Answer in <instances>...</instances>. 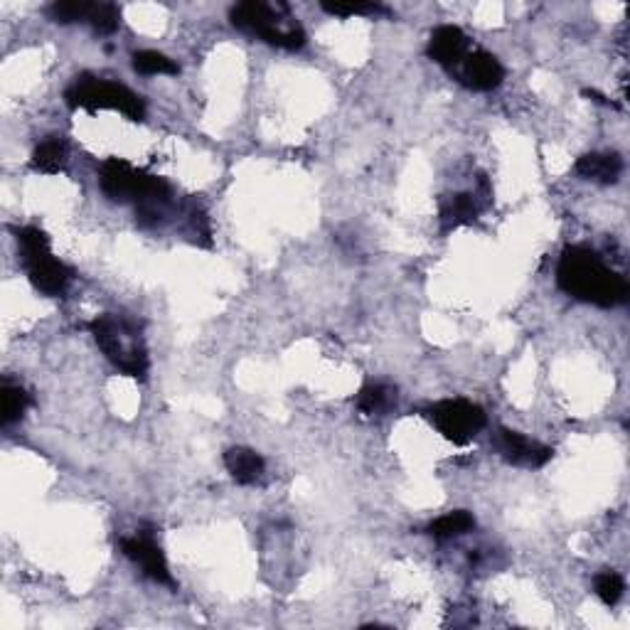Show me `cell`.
<instances>
[{
	"instance_id": "18",
	"label": "cell",
	"mask_w": 630,
	"mask_h": 630,
	"mask_svg": "<svg viewBox=\"0 0 630 630\" xmlns=\"http://www.w3.org/2000/svg\"><path fill=\"white\" fill-rule=\"evenodd\" d=\"M0 402H3V416H0V419H3V426H10L15 424V421L23 419L25 409H28L30 404V397L20 384H13L5 379L3 389H0Z\"/></svg>"
},
{
	"instance_id": "24",
	"label": "cell",
	"mask_w": 630,
	"mask_h": 630,
	"mask_svg": "<svg viewBox=\"0 0 630 630\" xmlns=\"http://www.w3.org/2000/svg\"><path fill=\"white\" fill-rule=\"evenodd\" d=\"M188 224H190V237H195V242L210 247L212 229H210V220H207L205 212L197 210V207H192V210L188 212Z\"/></svg>"
},
{
	"instance_id": "9",
	"label": "cell",
	"mask_w": 630,
	"mask_h": 630,
	"mask_svg": "<svg viewBox=\"0 0 630 630\" xmlns=\"http://www.w3.org/2000/svg\"><path fill=\"white\" fill-rule=\"evenodd\" d=\"M453 74H456L463 87L473 89V92H493L505 79L503 64H500L498 57L485 50L468 52L466 60L458 64Z\"/></svg>"
},
{
	"instance_id": "14",
	"label": "cell",
	"mask_w": 630,
	"mask_h": 630,
	"mask_svg": "<svg viewBox=\"0 0 630 630\" xmlns=\"http://www.w3.org/2000/svg\"><path fill=\"white\" fill-rule=\"evenodd\" d=\"M224 468L239 485H252L264 475V458L252 448L234 446L224 453Z\"/></svg>"
},
{
	"instance_id": "11",
	"label": "cell",
	"mask_w": 630,
	"mask_h": 630,
	"mask_svg": "<svg viewBox=\"0 0 630 630\" xmlns=\"http://www.w3.org/2000/svg\"><path fill=\"white\" fill-rule=\"evenodd\" d=\"M426 52L436 64L446 67L448 72H456L458 64L466 60V55L471 52V40L456 25H441V28L431 32L429 50Z\"/></svg>"
},
{
	"instance_id": "10",
	"label": "cell",
	"mask_w": 630,
	"mask_h": 630,
	"mask_svg": "<svg viewBox=\"0 0 630 630\" xmlns=\"http://www.w3.org/2000/svg\"><path fill=\"white\" fill-rule=\"evenodd\" d=\"M121 552H124L133 564H138L148 579H153L156 584L175 586L173 576H170L168 562H165L163 549L158 547L156 539H153L151 535L138 532V535L126 537L124 542H121Z\"/></svg>"
},
{
	"instance_id": "19",
	"label": "cell",
	"mask_w": 630,
	"mask_h": 630,
	"mask_svg": "<svg viewBox=\"0 0 630 630\" xmlns=\"http://www.w3.org/2000/svg\"><path fill=\"white\" fill-rule=\"evenodd\" d=\"M94 3H84V0H62V3H52L50 5V18L55 23L69 25V23H89L92 18Z\"/></svg>"
},
{
	"instance_id": "21",
	"label": "cell",
	"mask_w": 630,
	"mask_h": 630,
	"mask_svg": "<svg viewBox=\"0 0 630 630\" xmlns=\"http://www.w3.org/2000/svg\"><path fill=\"white\" fill-rule=\"evenodd\" d=\"M596 586V596L606 603V606H616L621 601L623 591H626V581H623L621 574L616 571H601L594 581Z\"/></svg>"
},
{
	"instance_id": "6",
	"label": "cell",
	"mask_w": 630,
	"mask_h": 630,
	"mask_svg": "<svg viewBox=\"0 0 630 630\" xmlns=\"http://www.w3.org/2000/svg\"><path fill=\"white\" fill-rule=\"evenodd\" d=\"M279 10H284V5L274 8V5L247 0V3L234 5L232 13H229V20H232L234 28L249 32V35L254 37H261V40L269 42V45L284 47V50L291 52L301 50V47L306 45V32L298 28V25L281 28Z\"/></svg>"
},
{
	"instance_id": "13",
	"label": "cell",
	"mask_w": 630,
	"mask_h": 630,
	"mask_svg": "<svg viewBox=\"0 0 630 630\" xmlns=\"http://www.w3.org/2000/svg\"><path fill=\"white\" fill-rule=\"evenodd\" d=\"M576 173L584 180H594L601 185H613L618 183L623 173V160L616 153H586L576 160L574 165Z\"/></svg>"
},
{
	"instance_id": "17",
	"label": "cell",
	"mask_w": 630,
	"mask_h": 630,
	"mask_svg": "<svg viewBox=\"0 0 630 630\" xmlns=\"http://www.w3.org/2000/svg\"><path fill=\"white\" fill-rule=\"evenodd\" d=\"M473 527H475V520L471 512L456 510V512H448V515L439 517L436 522H431L429 535L434 539H453V537L466 535V532H471Z\"/></svg>"
},
{
	"instance_id": "16",
	"label": "cell",
	"mask_w": 630,
	"mask_h": 630,
	"mask_svg": "<svg viewBox=\"0 0 630 630\" xmlns=\"http://www.w3.org/2000/svg\"><path fill=\"white\" fill-rule=\"evenodd\" d=\"M30 163H32V170H37V173H47V175L60 173V170H64V163H67V146H64V141H60V138H55V136L45 138V141L35 148Z\"/></svg>"
},
{
	"instance_id": "23",
	"label": "cell",
	"mask_w": 630,
	"mask_h": 630,
	"mask_svg": "<svg viewBox=\"0 0 630 630\" xmlns=\"http://www.w3.org/2000/svg\"><path fill=\"white\" fill-rule=\"evenodd\" d=\"M320 8L330 15H338V18H352V15H379L387 13V8L377 3H323Z\"/></svg>"
},
{
	"instance_id": "20",
	"label": "cell",
	"mask_w": 630,
	"mask_h": 630,
	"mask_svg": "<svg viewBox=\"0 0 630 630\" xmlns=\"http://www.w3.org/2000/svg\"><path fill=\"white\" fill-rule=\"evenodd\" d=\"M133 69L141 74H178V64L153 50H143L133 55Z\"/></svg>"
},
{
	"instance_id": "3",
	"label": "cell",
	"mask_w": 630,
	"mask_h": 630,
	"mask_svg": "<svg viewBox=\"0 0 630 630\" xmlns=\"http://www.w3.org/2000/svg\"><path fill=\"white\" fill-rule=\"evenodd\" d=\"M96 345L106 355V360L124 372L126 377L143 379L148 372V352L143 345L141 330L131 323V320L121 318V315H99L89 323Z\"/></svg>"
},
{
	"instance_id": "1",
	"label": "cell",
	"mask_w": 630,
	"mask_h": 630,
	"mask_svg": "<svg viewBox=\"0 0 630 630\" xmlns=\"http://www.w3.org/2000/svg\"><path fill=\"white\" fill-rule=\"evenodd\" d=\"M557 284L571 298L616 308L628 301V284L618 271L608 269L601 256L589 247H567L557 266Z\"/></svg>"
},
{
	"instance_id": "22",
	"label": "cell",
	"mask_w": 630,
	"mask_h": 630,
	"mask_svg": "<svg viewBox=\"0 0 630 630\" xmlns=\"http://www.w3.org/2000/svg\"><path fill=\"white\" fill-rule=\"evenodd\" d=\"M121 23V10L111 3H101L94 5L92 18H89V25H92L96 35H114L119 30Z\"/></svg>"
},
{
	"instance_id": "7",
	"label": "cell",
	"mask_w": 630,
	"mask_h": 630,
	"mask_svg": "<svg viewBox=\"0 0 630 630\" xmlns=\"http://www.w3.org/2000/svg\"><path fill=\"white\" fill-rule=\"evenodd\" d=\"M429 416L443 439L456 443V446H466L488 424L485 411L478 404L468 402V399H446V402H439L436 407H431Z\"/></svg>"
},
{
	"instance_id": "15",
	"label": "cell",
	"mask_w": 630,
	"mask_h": 630,
	"mask_svg": "<svg viewBox=\"0 0 630 630\" xmlns=\"http://www.w3.org/2000/svg\"><path fill=\"white\" fill-rule=\"evenodd\" d=\"M397 404V389L389 384H367L357 394V409L367 416H382Z\"/></svg>"
},
{
	"instance_id": "4",
	"label": "cell",
	"mask_w": 630,
	"mask_h": 630,
	"mask_svg": "<svg viewBox=\"0 0 630 630\" xmlns=\"http://www.w3.org/2000/svg\"><path fill=\"white\" fill-rule=\"evenodd\" d=\"M18 249L23 259L25 271H28L30 284L42 293V296L60 298L67 293L72 284V269L55 259L50 249V239L40 227L18 229Z\"/></svg>"
},
{
	"instance_id": "8",
	"label": "cell",
	"mask_w": 630,
	"mask_h": 630,
	"mask_svg": "<svg viewBox=\"0 0 630 630\" xmlns=\"http://www.w3.org/2000/svg\"><path fill=\"white\" fill-rule=\"evenodd\" d=\"M495 451L500 453V458L512 466H522V468H542L552 461L554 451L544 443L527 439L520 431L512 429H500L495 434Z\"/></svg>"
},
{
	"instance_id": "5",
	"label": "cell",
	"mask_w": 630,
	"mask_h": 630,
	"mask_svg": "<svg viewBox=\"0 0 630 630\" xmlns=\"http://www.w3.org/2000/svg\"><path fill=\"white\" fill-rule=\"evenodd\" d=\"M64 99L72 109H114L131 121L146 119V104H143L141 96L133 94L124 84L106 82V79L92 77V74H82V77L74 79Z\"/></svg>"
},
{
	"instance_id": "12",
	"label": "cell",
	"mask_w": 630,
	"mask_h": 630,
	"mask_svg": "<svg viewBox=\"0 0 630 630\" xmlns=\"http://www.w3.org/2000/svg\"><path fill=\"white\" fill-rule=\"evenodd\" d=\"M483 205L478 202V195L473 192H456V195H448L441 200L439 220L443 232H451V229L466 227L478 220Z\"/></svg>"
},
{
	"instance_id": "2",
	"label": "cell",
	"mask_w": 630,
	"mask_h": 630,
	"mask_svg": "<svg viewBox=\"0 0 630 630\" xmlns=\"http://www.w3.org/2000/svg\"><path fill=\"white\" fill-rule=\"evenodd\" d=\"M99 183L109 200L136 202L141 222L158 224L170 202V185L165 180L143 173L121 158H109L101 165Z\"/></svg>"
}]
</instances>
